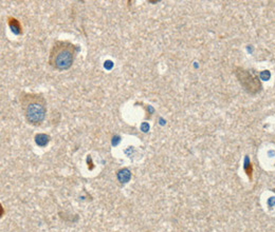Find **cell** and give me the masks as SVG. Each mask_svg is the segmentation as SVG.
<instances>
[{"mask_svg":"<svg viewBox=\"0 0 275 232\" xmlns=\"http://www.w3.org/2000/svg\"><path fill=\"white\" fill-rule=\"evenodd\" d=\"M19 102L27 122L35 127L41 125L47 115V101L43 95L21 92Z\"/></svg>","mask_w":275,"mask_h":232,"instance_id":"1","label":"cell"},{"mask_svg":"<svg viewBox=\"0 0 275 232\" xmlns=\"http://www.w3.org/2000/svg\"><path fill=\"white\" fill-rule=\"evenodd\" d=\"M76 56V47L67 40H56L51 47L49 64L53 69L65 71L71 68Z\"/></svg>","mask_w":275,"mask_h":232,"instance_id":"2","label":"cell"},{"mask_svg":"<svg viewBox=\"0 0 275 232\" xmlns=\"http://www.w3.org/2000/svg\"><path fill=\"white\" fill-rule=\"evenodd\" d=\"M237 77L239 78V81L241 82L242 86H246L247 82H250V87H251V91L255 89V91H257L259 88V83L256 81V79H254L253 77L251 76V74H249L248 71H244L242 69H238V72H236Z\"/></svg>","mask_w":275,"mask_h":232,"instance_id":"3","label":"cell"},{"mask_svg":"<svg viewBox=\"0 0 275 232\" xmlns=\"http://www.w3.org/2000/svg\"><path fill=\"white\" fill-rule=\"evenodd\" d=\"M7 23H9V25H10L11 30H12V32L13 33H15L16 35H20L21 33H22V28H21V24L20 22L16 19V18L12 17V16H10V17H7Z\"/></svg>","mask_w":275,"mask_h":232,"instance_id":"4","label":"cell"},{"mask_svg":"<svg viewBox=\"0 0 275 232\" xmlns=\"http://www.w3.org/2000/svg\"><path fill=\"white\" fill-rule=\"evenodd\" d=\"M49 136L45 135V134H38V135H36V137H35V142H36V144L38 146H40V147H45L48 142H49Z\"/></svg>","mask_w":275,"mask_h":232,"instance_id":"5","label":"cell"},{"mask_svg":"<svg viewBox=\"0 0 275 232\" xmlns=\"http://www.w3.org/2000/svg\"><path fill=\"white\" fill-rule=\"evenodd\" d=\"M118 179L121 180L122 183H126V181H128L129 178H130V173H129V171L127 169H124V170H121V171L118 172Z\"/></svg>","mask_w":275,"mask_h":232,"instance_id":"6","label":"cell"},{"mask_svg":"<svg viewBox=\"0 0 275 232\" xmlns=\"http://www.w3.org/2000/svg\"><path fill=\"white\" fill-rule=\"evenodd\" d=\"M273 204H275L274 197H271V198H270V201H269V205H270V206H272Z\"/></svg>","mask_w":275,"mask_h":232,"instance_id":"7","label":"cell"},{"mask_svg":"<svg viewBox=\"0 0 275 232\" xmlns=\"http://www.w3.org/2000/svg\"><path fill=\"white\" fill-rule=\"evenodd\" d=\"M274 191H275V190H274Z\"/></svg>","mask_w":275,"mask_h":232,"instance_id":"8","label":"cell"}]
</instances>
